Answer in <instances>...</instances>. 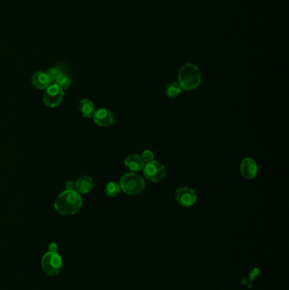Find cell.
Listing matches in <instances>:
<instances>
[{
    "label": "cell",
    "instance_id": "obj_4",
    "mask_svg": "<svg viewBox=\"0 0 289 290\" xmlns=\"http://www.w3.org/2000/svg\"><path fill=\"white\" fill-rule=\"evenodd\" d=\"M42 268L47 275L54 277L61 272L63 261L57 252H49L42 258Z\"/></svg>",
    "mask_w": 289,
    "mask_h": 290
},
{
    "label": "cell",
    "instance_id": "obj_19",
    "mask_svg": "<svg viewBox=\"0 0 289 290\" xmlns=\"http://www.w3.org/2000/svg\"><path fill=\"white\" fill-rule=\"evenodd\" d=\"M57 249H58V245H57V244H54V243H52V244H49V252H57Z\"/></svg>",
    "mask_w": 289,
    "mask_h": 290
},
{
    "label": "cell",
    "instance_id": "obj_8",
    "mask_svg": "<svg viewBox=\"0 0 289 290\" xmlns=\"http://www.w3.org/2000/svg\"><path fill=\"white\" fill-rule=\"evenodd\" d=\"M95 123L100 127H109L114 123V115L111 110L101 108L95 111L92 115Z\"/></svg>",
    "mask_w": 289,
    "mask_h": 290
},
{
    "label": "cell",
    "instance_id": "obj_18",
    "mask_svg": "<svg viewBox=\"0 0 289 290\" xmlns=\"http://www.w3.org/2000/svg\"><path fill=\"white\" fill-rule=\"evenodd\" d=\"M66 190L75 191V183L72 181H69L66 184Z\"/></svg>",
    "mask_w": 289,
    "mask_h": 290
},
{
    "label": "cell",
    "instance_id": "obj_7",
    "mask_svg": "<svg viewBox=\"0 0 289 290\" xmlns=\"http://www.w3.org/2000/svg\"><path fill=\"white\" fill-rule=\"evenodd\" d=\"M176 200L183 207H191L197 200V195L192 188L182 187L176 191Z\"/></svg>",
    "mask_w": 289,
    "mask_h": 290
},
{
    "label": "cell",
    "instance_id": "obj_15",
    "mask_svg": "<svg viewBox=\"0 0 289 290\" xmlns=\"http://www.w3.org/2000/svg\"><path fill=\"white\" fill-rule=\"evenodd\" d=\"M181 92H182V88L178 83H170L165 87V95L170 99L178 97L180 95Z\"/></svg>",
    "mask_w": 289,
    "mask_h": 290
},
{
    "label": "cell",
    "instance_id": "obj_11",
    "mask_svg": "<svg viewBox=\"0 0 289 290\" xmlns=\"http://www.w3.org/2000/svg\"><path fill=\"white\" fill-rule=\"evenodd\" d=\"M144 165H145V162L142 159L141 156L139 154H130L125 160V166L129 171H132V172L141 171L144 168Z\"/></svg>",
    "mask_w": 289,
    "mask_h": 290
},
{
    "label": "cell",
    "instance_id": "obj_17",
    "mask_svg": "<svg viewBox=\"0 0 289 290\" xmlns=\"http://www.w3.org/2000/svg\"><path fill=\"white\" fill-rule=\"evenodd\" d=\"M142 159L144 160V162H150V161H155V154L153 152L149 149H146L142 154Z\"/></svg>",
    "mask_w": 289,
    "mask_h": 290
},
{
    "label": "cell",
    "instance_id": "obj_1",
    "mask_svg": "<svg viewBox=\"0 0 289 290\" xmlns=\"http://www.w3.org/2000/svg\"><path fill=\"white\" fill-rule=\"evenodd\" d=\"M83 205V199L76 191L66 190L59 195L54 208L60 214L71 216L75 214Z\"/></svg>",
    "mask_w": 289,
    "mask_h": 290
},
{
    "label": "cell",
    "instance_id": "obj_6",
    "mask_svg": "<svg viewBox=\"0 0 289 290\" xmlns=\"http://www.w3.org/2000/svg\"><path fill=\"white\" fill-rule=\"evenodd\" d=\"M144 175L148 181L158 183L166 175L165 166L159 161H152L144 165Z\"/></svg>",
    "mask_w": 289,
    "mask_h": 290
},
{
    "label": "cell",
    "instance_id": "obj_5",
    "mask_svg": "<svg viewBox=\"0 0 289 290\" xmlns=\"http://www.w3.org/2000/svg\"><path fill=\"white\" fill-rule=\"evenodd\" d=\"M64 96L65 90L54 83H52L51 85L45 89L43 100L44 105L48 107L55 108L63 101Z\"/></svg>",
    "mask_w": 289,
    "mask_h": 290
},
{
    "label": "cell",
    "instance_id": "obj_2",
    "mask_svg": "<svg viewBox=\"0 0 289 290\" xmlns=\"http://www.w3.org/2000/svg\"><path fill=\"white\" fill-rule=\"evenodd\" d=\"M202 82L201 71L196 65L187 63L181 67L178 73V83L185 91L194 90Z\"/></svg>",
    "mask_w": 289,
    "mask_h": 290
},
{
    "label": "cell",
    "instance_id": "obj_14",
    "mask_svg": "<svg viewBox=\"0 0 289 290\" xmlns=\"http://www.w3.org/2000/svg\"><path fill=\"white\" fill-rule=\"evenodd\" d=\"M53 83L58 85L59 87H61L64 90H66L69 88H71L72 81H71V76L69 75V72H62V73L58 75Z\"/></svg>",
    "mask_w": 289,
    "mask_h": 290
},
{
    "label": "cell",
    "instance_id": "obj_12",
    "mask_svg": "<svg viewBox=\"0 0 289 290\" xmlns=\"http://www.w3.org/2000/svg\"><path fill=\"white\" fill-rule=\"evenodd\" d=\"M92 188H93V180L88 176H83L75 183V191L79 195L88 194L92 190Z\"/></svg>",
    "mask_w": 289,
    "mask_h": 290
},
{
    "label": "cell",
    "instance_id": "obj_3",
    "mask_svg": "<svg viewBox=\"0 0 289 290\" xmlns=\"http://www.w3.org/2000/svg\"><path fill=\"white\" fill-rule=\"evenodd\" d=\"M120 186L122 190L127 195H137L144 191L145 188V182L144 178L140 176L134 172H130L122 177L120 182Z\"/></svg>",
    "mask_w": 289,
    "mask_h": 290
},
{
    "label": "cell",
    "instance_id": "obj_16",
    "mask_svg": "<svg viewBox=\"0 0 289 290\" xmlns=\"http://www.w3.org/2000/svg\"><path fill=\"white\" fill-rule=\"evenodd\" d=\"M121 191H122V188H121L120 183H117V182H110V183H108L105 188V195L112 198L118 196L121 194Z\"/></svg>",
    "mask_w": 289,
    "mask_h": 290
},
{
    "label": "cell",
    "instance_id": "obj_13",
    "mask_svg": "<svg viewBox=\"0 0 289 290\" xmlns=\"http://www.w3.org/2000/svg\"><path fill=\"white\" fill-rule=\"evenodd\" d=\"M79 110L81 114L85 118H91L95 112L93 103L88 99H83L79 103Z\"/></svg>",
    "mask_w": 289,
    "mask_h": 290
},
{
    "label": "cell",
    "instance_id": "obj_10",
    "mask_svg": "<svg viewBox=\"0 0 289 290\" xmlns=\"http://www.w3.org/2000/svg\"><path fill=\"white\" fill-rule=\"evenodd\" d=\"M32 83L33 87L37 89H46L51 85L52 81L47 72L37 71L32 75Z\"/></svg>",
    "mask_w": 289,
    "mask_h": 290
},
{
    "label": "cell",
    "instance_id": "obj_9",
    "mask_svg": "<svg viewBox=\"0 0 289 290\" xmlns=\"http://www.w3.org/2000/svg\"><path fill=\"white\" fill-rule=\"evenodd\" d=\"M240 172L245 179H253L257 176V163L252 158L243 159V161L241 162Z\"/></svg>",
    "mask_w": 289,
    "mask_h": 290
}]
</instances>
